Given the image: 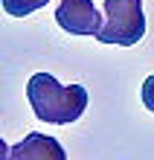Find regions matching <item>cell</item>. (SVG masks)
<instances>
[{
  "instance_id": "6da1fadb",
  "label": "cell",
  "mask_w": 154,
  "mask_h": 160,
  "mask_svg": "<svg viewBox=\"0 0 154 160\" xmlns=\"http://www.w3.org/2000/svg\"><path fill=\"white\" fill-rule=\"evenodd\" d=\"M26 99L41 122L70 125L87 111V88L84 84H61L50 73H35L26 84Z\"/></svg>"
},
{
  "instance_id": "7a4b0ae2",
  "label": "cell",
  "mask_w": 154,
  "mask_h": 160,
  "mask_svg": "<svg viewBox=\"0 0 154 160\" xmlns=\"http://www.w3.org/2000/svg\"><path fill=\"white\" fill-rule=\"evenodd\" d=\"M146 35V12L142 0H105V23L96 41L134 47Z\"/></svg>"
},
{
  "instance_id": "3957f363",
  "label": "cell",
  "mask_w": 154,
  "mask_h": 160,
  "mask_svg": "<svg viewBox=\"0 0 154 160\" xmlns=\"http://www.w3.org/2000/svg\"><path fill=\"white\" fill-rule=\"evenodd\" d=\"M55 23L70 35H99L102 29V15L93 6V0H61L55 9Z\"/></svg>"
},
{
  "instance_id": "277c9868",
  "label": "cell",
  "mask_w": 154,
  "mask_h": 160,
  "mask_svg": "<svg viewBox=\"0 0 154 160\" xmlns=\"http://www.w3.org/2000/svg\"><path fill=\"white\" fill-rule=\"evenodd\" d=\"M6 160H67V152L50 134H26L17 146L9 148Z\"/></svg>"
},
{
  "instance_id": "5b68a950",
  "label": "cell",
  "mask_w": 154,
  "mask_h": 160,
  "mask_svg": "<svg viewBox=\"0 0 154 160\" xmlns=\"http://www.w3.org/2000/svg\"><path fill=\"white\" fill-rule=\"evenodd\" d=\"M50 0H3V9H6V15H12V18H26V15H32L38 12V9H44Z\"/></svg>"
},
{
  "instance_id": "8992f818",
  "label": "cell",
  "mask_w": 154,
  "mask_h": 160,
  "mask_svg": "<svg viewBox=\"0 0 154 160\" xmlns=\"http://www.w3.org/2000/svg\"><path fill=\"white\" fill-rule=\"evenodd\" d=\"M140 93H142V105L154 114V76H148L146 82H142V90Z\"/></svg>"
},
{
  "instance_id": "52a82bcc",
  "label": "cell",
  "mask_w": 154,
  "mask_h": 160,
  "mask_svg": "<svg viewBox=\"0 0 154 160\" xmlns=\"http://www.w3.org/2000/svg\"><path fill=\"white\" fill-rule=\"evenodd\" d=\"M9 157V146H6V140L0 137V160H6Z\"/></svg>"
}]
</instances>
